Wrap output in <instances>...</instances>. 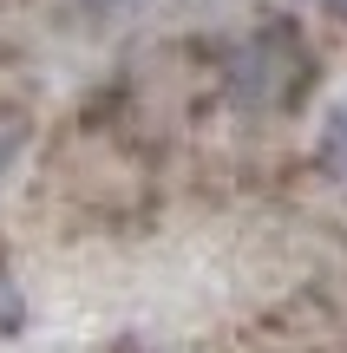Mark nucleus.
<instances>
[{"instance_id": "nucleus-1", "label": "nucleus", "mask_w": 347, "mask_h": 353, "mask_svg": "<svg viewBox=\"0 0 347 353\" xmlns=\"http://www.w3.org/2000/svg\"><path fill=\"white\" fill-rule=\"evenodd\" d=\"M328 157L347 164V105H335V118H328Z\"/></svg>"}]
</instances>
